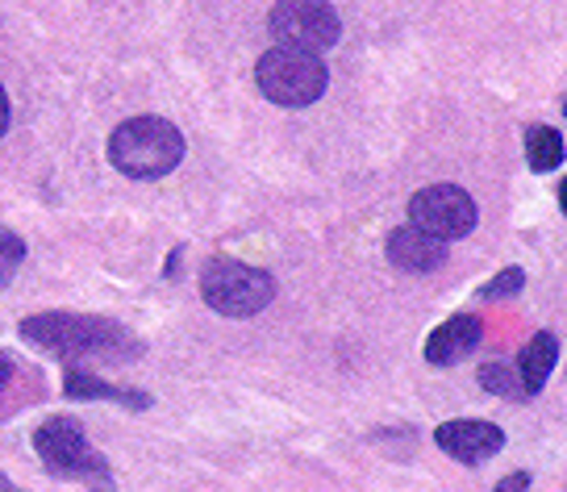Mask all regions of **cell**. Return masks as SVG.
Masks as SVG:
<instances>
[{
	"mask_svg": "<svg viewBox=\"0 0 567 492\" xmlns=\"http://www.w3.org/2000/svg\"><path fill=\"white\" fill-rule=\"evenodd\" d=\"M493 492H530V472H514V475H505L501 484H496Z\"/></svg>",
	"mask_w": 567,
	"mask_h": 492,
	"instance_id": "e0dca14e",
	"label": "cell"
},
{
	"mask_svg": "<svg viewBox=\"0 0 567 492\" xmlns=\"http://www.w3.org/2000/svg\"><path fill=\"white\" fill-rule=\"evenodd\" d=\"M0 492H21V489H13V484H9V480H4V475H0Z\"/></svg>",
	"mask_w": 567,
	"mask_h": 492,
	"instance_id": "ffe728a7",
	"label": "cell"
},
{
	"mask_svg": "<svg viewBox=\"0 0 567 492\" xmlns=\"http://www.w3.org/2000/svg\"><path fill=\"white\" fill-rule=\"evenodd\" d=\"M13 380V355L0 351V392H4V385Z\"/></svg>",
	"mask_w": 567,
	"mask_h": 492,
	"instance_id": "ac0fdd59",
	"label": "cell"
},
{
	"mask_svg": "<svg viewBox=\"0 0 567 492\" xmlns=\"http://www.w3.org/2000/svg\"><path fill=\"white\" fill-rule=\"evenodd\" d=\"M439 451H446L451 459H460L467 468H476L484 459H493L505 447V430L493 422H480V418H460V422H443L434 430Z\"/></svg>",
	"mask_w": 567,
	"mask_h": 492,
	"instance_id": "ba28073f",
	"label": "cell"
},
{
	"mask_svg": "<svg viewBox=\"0 0 567 492\" xmlns=\"http://www.w3.org/2000/svg\"><path fill=\"white\" fill-rule=\"evenodd\" d=\"M9 130V96H4V89H0V134Z\"/></svg>",
	"mask_w": 567,
	"mask_h": 492,
	"instance_id": "d6986e66",
	"label": "cell"
},
{
	"mask_svg": "<svg viewBox=\"0 0 567 492\" xmlns=\"http://www.w3.org/2000/svg\"><path fill=\"white\" fill-rule=\"evenodd\" d=\"M267 30L276 38V47L321 54L342 38V21L330 0H280L267 18Z\"/></svg>",
	"mask_w": 567,
	"mask_h": 492,
	"instance_id": "5b68a950",
	"label": "cell"
},
{
	"mask_svg": "<svg viewBox=\"0 0 567 492\" xmlns=\"http://www.w3.org/2000/svg\"><path fill=\"white\" fill-rule=\"evenodd\" d=\"M480 385L488 388V392H496V397H505V401H526L522 380H517V368L514 363H505V359L484 363V368H480Z\"/></svg>",
	"mask_w": 567,
	"mask_h": 492,
	"instance_id": "5bb4252c",
	"label": "cell"
},
{
	"mask_svg": "<svg viewBox=\"0 0 567 492\" xmlns=\"http://www.w3.org/2000/svg\"><path fill=\"white\" fill-rule=\"evenodd\" d=\"M555 363H559V338L550 335V330H538V335L522 347V355H517V363H514L517 380H522V392H526V401H530V397H538V392L547 388Z\"/></svg>",
	"mask_w": 567,
	"mask_h": 492,
	"instance_id": "8fae6325",
	"label": "cell"
},
{
	"mask_svg": "<svg viewBox=\"0 0 567 492\" xmlns=\"http://www.w3.org/2000/svg\"><path fill=\"white\" fill-rule=\"evenodd\" d=\"M34 451L54 475H109V463L89 447L75 418H47L34 430Z\"/></svg>",
	"mask_w": 567,
	"mask_h": 492,
	"instance_id": "52a82bcc",
	"label": "cell"
},
{
	"mask_svg": "<svg viewBox=\"0 0 567 492\" xmlns=\"http://www.w3.org/2000/svg\"><path fill=\"white\" fill-rule=\"evenodd\" d=\"M21 259H25V243H21L13 229H0V280H13Z\"/></svg>",
	"mask_w": 567,
	"mask_h": 492,
	"instance_id": "9a60e30c",
	"label": "cell"
},
{
	"mask_svg": "<svg viewBox=\"0 0 567 492\" xmlns=\"http://www.w3.org/2000/svg\"><path fill=\"white\" fill-rule=\"evenodd\" d=\"M109 163L130 180H163L184 163V134L167 117H130L109 139Z\"/></svg>",
	"mask_w": 567,
	"mask_h": 492,
	"instance_id": "7a4b0ae2",
	"label": "cell"
},
{
	"mask_svg": "<svg viewBox=\"0 0 567 492\" xmlns=\"http://www.w3.org/2000/svg\"><path fill=\"white\" fill-rule=\"evenodd\" d=\"M476 201L463 193L460 184H430L409 201V226H417L439 243L467 238L476 229Z\"/></svg>",
	"mask_w": 567,
	"mask_h": 492,
	"instance_id": "8992f818",
	"label": "cell"
},
{
	"mask_svg": "<svg viewBox=\"0 0 567 492\" xmlns=\"http://www.w3.org/2000/svg\"><path fill=\"white\" fill-rule=\"evenodd\" d=\"M200 297L221 317H255L276 297V280L264 267L238 264V259H213L200 271Z\"/></svg>",
	"mask_w": 567,
	"mask_h": 492,
	"instance_id": "277c9868",
	"label": "cell"
},
{
	"mask_svg": "<svg viewBox=\"0 0 567 492\" xmlns=\"http://www.w3.org/2000/svg\"><path fill=\"white\" fill-rule=\"evenodd\" d=\"M389 264L401 271H439L446 264V243L422 234L417 226H401L389 234Z\"/></svg>",
	"mask_w": 567,
	"mask_h": 492,
	"instance_id": "30bf717a",
	"label": "cell"
},
{
	"mask_svg": "<svg viewBox=\"0 0 567 492\" xmlns=\"http://www.w3.org/2000/svg\"><path fill=\"white\" fill-rule=\"evenodd\" d=\"M522 284H526V276H522V267H505L496 280H488L484 288H480V297L484 300H496V297H514V293H522Z\"/></svg>",
	"mask_w": 567,
	"mask_h": 492,
	"instance_id": "2e32d148",
	"label": "cell"
},
{
	"mask_svg": "<svg viewBox=\"0 0 567 492\" xmlns=\"http://www.w3.org/2000/svg\"><path fill=\"white\" fill-rule=\"evenodd\" d=\"M21 338L59 359H105V355H138V342L117 321L89 314H34L21 321Z\"/></svg>",
	"mask_w": 567,
	"mask_h": 492,
	"instance_id": "6da1fadb",
	"label": "cell"
},
{
	"mask_svg": "<svg viewBox=\"0 0 567 492\" xmlns=\"http://www.w3.org/2000/svg\"><path fill=\"white\" fill-rule=\"evenodd\" d=\"M480 338H484V321L476 314L446 317L443 326L425 338V363L451 368V363H460V359H467V355L476 351Z\"/></svg>",
	"mask_w": 567,
	"mask_h": 492,
	"instance_id": "9c48e42d",
	"label": "cell"
},
{
	"mask_svg": "<svg viewBox=\"0 0 567 492\" xmlns=\"http://www.w3.org/2000/svg\"><path fill=\"white\" fill-rule=\"evenodd\" d=\"M255 84L271 105L305 109L321 101V92L330 89V71L321 63V54L288 51V47H271V51L255 63Z\"/></svg>",
	"mask_w": 567,
	"mask_h": 492,
	"instance_id": "3957f363",
	"label": "cell"
},
{
	"mask_svg": "<svg viewBox=\"0 0 567 492\" xmlns=\"http://www.w3.org/2000/svg\"><path fill=\"white\" fill-rule=\"evenodd\" d=\"M526 155L534 172H555L564 163V134L550 125H530L526 130Z\"/></svg>",
	"mask_w": 567,
	"mask_h": 492,
	"instance_id": "4fadbf2b",
	"label": "cell"
},
{
	"mask_svg": "<svg viewBox=\"0 0 567 492\" xmlns=\"http://www.w3.org/2000/svg\"><path fill=\"white\" fill-rule=\"evenodd\" d=\"M63 392H68V397H75V401H125V404H134V409H146V404H151L142 392H125V388H117V385H105L101 376L80 371L75 363H68Z\"/></svg>",
	"mask_w": 567,
	"mask_h": 492,
	"instance_id": "7c38bea8",
	"label": "cell"
}]
</instances>
